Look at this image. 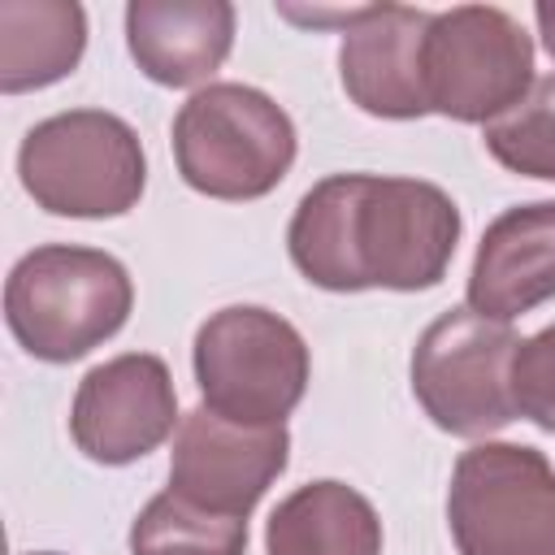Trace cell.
I'll return each mask as SVG.
<instances>
[{"instance_id": "6da1fadb", "label": "cell", "mask_w": 555, "mask_h": 555, "mask_svg": "<svg viewBox=\"0 0 555 555\" xmlns=\"http://www.w3.org/2000/svg\"><path fill=\"white\" fill-rule=\"evenodd\" d=\"M455 199L421 178L330 173L286 225L295 269L321 291H429L460 243Z\"/></svg>"}, {"instance_id": "7a4b0ae2", "label": "cell", "mask_w": 555, "mask_h": 555, "mask_svg": "<svg viewBox=\"0 0 555 555\" xmlns=\"http://www.w3.org/2000/svg\"><path fill=\"white\" fill-rule=\"evenodd\" d=\"M134 308L126 264L100 247L43 243L4 282V321L17 347L48 364H69L108 343Z\"/></svg>"}, {"instance_id": "3957f363", "label": "cell", "mask_w": 555, "mask_h": 555, "mask_svg": "<svg viewBox=\"0 0 555 555\" xmlns=\"http://www.w3.org/2000/svg\"><path fill=\"white\" fill-rule=\"evenodd\" d=\"M291 113L247 82H208L173 117V160L191 191L208 199H260L295 165Z\"/></svg>"}, {"instance_id": "277c9868", "label": "cell", "mask_w": 555, "mask_h": 555, "mask_svg": "<svg viewBox=\"0 0 555 555\" xmlns=\"http://www.w3.org/2000/svg\"><path fill=\"white\" fill-rule=\"evenodd\" d=\"M17 178L43 212L104 221L139 204L147 186V156L126 117L69 108L26 130L17 147Z\"/></svg>"}, {"instance_id": "5b68a950", "label": "cell", "mask_w": 555, "mask_h": 555, "mask_svg": "<svg viewBox=\"0 0 555 555\" xmlns=\"http://www.w3.org/2000/svg\"><path fill=\"white\" fill-rule=\"evenodd\" d=\"M191 364L204 408L238 425H286L312 373L304 334L260 304L212 312L195 330Z\"/></svg>"}, {"instance_id": "8992f818", "label": "cell", "mask_w": 555, "mask_h": 555, "mask_svg": "<svg viewBox=\"0 0 555 555\" xmlns=\"http://www.w3.org/2000/svg\"><path fill=\"white\" fill-rule=\"evenodd\" d=\"M460 555H555V468L525 442L468 447L447 486Z\"/></svg>"}, {"instance_id": "52a82bcc", "label": "cell", "mask_w": 555, "mask_h": 555, "mask_svg": "<svg viewBox=\"0 0 555 555\" xmlns=\"http://www.w3.org/2000/svg\"><path fill=\"white\" fill-rule=\"evenodd\" d=\"M520 338L512 321L464 308L425 325L412 351V395L425 416L455 438H490L516 421L512 356Z\"/></svg>"}, {"instance_id": "ba28073f", "label": "cell", "mask_w": 555, "mask_h": 555, "mask_svg": "<svg viewBox=\"0 0 555 555\" xmlns=\"http://www.w3.org/2000/svg\"><path fill=\"white\" fill-rule=\"evenodd\" d=\"M533 87V39L494 4H455L429 13L425 100L451 121L490 126Z\"/></svg>"}, {"instance_id": "9c48e42d", "label": "cell", "mask_w": 555, "mask_h": 555, "mask_svg": "<svg viewBox=\"0 0 555 555\" xmlns=\"http://www.w3.org/2000/svg\"><path fill=\"white\" fill-rule=\"evenodd\" d=\"M291 460L286 425H238L195 408L173 429L169 490L204 512L247 520Z\"/></svg>"}, {"instance_id": "30bf717a", "label": "cell", "mask_w": 555, "mask_h": 555, "mask_svg": "<svg viewBox=\"0 0 555 555\" xmlns=\"http://www.w3.org/2000/svg\"><path fill=\"white\" fill-rule=\"evenodd\" d=\"M178 390L169 364L152 351H126L95 364L69 408L74 447L95 464H134L178 429Z\"/></svg>"}, {"instance_id": "8fae6325", "label": "cell", "mask_w": 555, "mask_h": 555, "mask_svg": "<svg viewBox=\"0 0 555 555\" xmlns=\"http://www.w3.org/2000/svg\"><path fill=\"white\" fill-rule=\"evenodd\" d=\"M425 30L429 13L408 4H364V13L343 30L338 78L360 113L386 121H412L429 113Z\"/></svg>"}, {"instance_id": "7c38bea8", "label": "cell", "mask_w": 555, "mask_h": 555, "mask_svg": "<svg viewBox=\"0 0 555 555\" xmlns=\"http://www.w3.org/2000/svg\"><path fill=\"white\" fill-rule=\"evenodd\" d=\"M546 299H555V199H533L486 225L468 269V308L516 321Z\"/></svg>"}, {"instance_id": "4fadbf2b", "label": "cell", "mask_w": 555, "mask_h": 555, "mask_svg": "<svg viewBox=\"0 0 555 555\" xmlns=\"http://www.w3.org/2000/svg\"><path fill=\"white\" fill-rule=\"evenodd\" d=\"M126 48L160 87L208 82L234 48V4L225 0H130Z\"/></svg>"}, {"instance_id": "5bb4252c", "label": "cell", "mask_w": 555, "mask_h": 555, "mask_svg": "<svg viewBox=\"0 0 555 555\" xmlns=\"http://www.w3.org/2000/svg\"><path fill=\"white\" fill-rule=\"evenodd\" d=\"M269 555H382V520L347 481H308L291 490L264 525Z\"/></svg>"}, {"instance_id": "9a60e30c", "label": "cell", "mask_w": 555, "mask_h": 555, "mask_svg": "<svg viewBox=\"0 0 555 555\" xmlns=\"http://www.w3.org/2000/svg\"><path fill=\"white\" fill-rule=\"evenodd\" d=\"M87 52V13L74 0H0V91L61 82Z\"/></svg>"}, {"instance_id": "2e32d148", "label": "cell", "mask_w": 555, "mask_h": 555, "mask_svg": "<svg viewBox=\"0 0 555 555\" xmlns=\"http://www.w3.org/2000/svg\"><path fill=\"white\" fill-rule=\"evenodd\" d=\"M247 520L204 512L160 490L130 525V555H243Z\"/></svg>"}, {"instance_id": "e0dca14e", "label": "cell", "mask_w": 555, "mask_h": 555, "mask_svg": "<svg viewBox=\"0 0 555 555\" xmlns=\"http://www.w3.org/2000/svg\"><path fill=\"white\" fill-rule=\"evenodd\" d=\"M486 152L520 173L555 182V74L533 78V87L486 126Z\"/></svg>"}, {"instance_id": "ac0fdd59", "label": "cell", "mask_w": 555, "mask_h": 555, "mask_svg": "<svg viewBox=\"0 0 555 555\" xmlns=\"http://www.w3.org/2000/svg\"><path fill=\"white\" fill-rule=\"evenodd\" d=\"M512 403L516 416L555 434V325L520 338L512 356Z\"/></svg>"}, {"instance_id": "d6986e66", "label": "cell", "mask_w": 555, "mask_h": 555, "mask_svg": "<svg viewBox=\"0 0 555 555\" xmlns=\"http://www.w3.org/2000/svg\"><path fill=\"white\" fill-rule=\"evenodd\" d=\"M533 17H538V35H542V48L551 52V61H555V0H542V4H533Z\"/></svg>"}, {"instance_id": "ffe728a7", "label": "cell", "mask_w": 555, "mask_h": 555, "mask_svg": "<svg viewBox=\"0 0 555 555\" xmlns=\"http://www.w3.org/2000/svg\"><path fill=\"white\" fill-rule=\"evenodd\" d=\"M30 555H61V551H30Z\"/></svg>"}]
</instances>
